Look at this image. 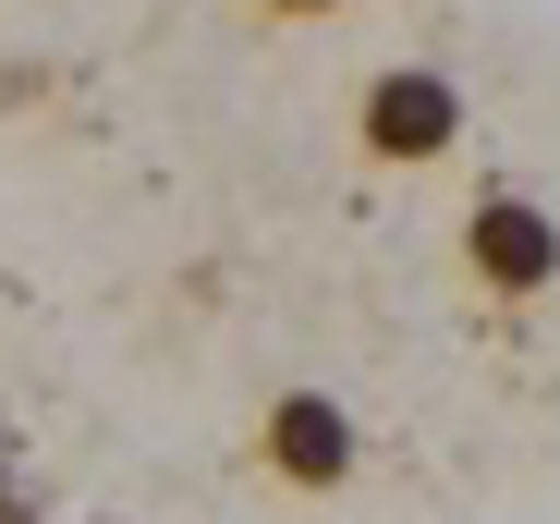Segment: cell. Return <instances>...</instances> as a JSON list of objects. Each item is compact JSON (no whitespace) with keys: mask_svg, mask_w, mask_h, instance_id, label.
<instances>
[{"mask_svg":"<svg viewBox=\"0 0 560 524\" xmlns=\"http://www.w3.org/2000/svg\"><path fill=\"white\" fill-rule=\"evenodd\" d=\"M256 476L280 500H341L365 476V427L341 391H268L256 403Z\"/></svg>","mask_w":560,"mask_h":524,"instance_id":"1","label":"cell"},{"mask_svg":"<svg viewBox=\"0 0 560 524\" xmlns=\"http://www.w3.org/2000/svg\"><path fill=\"white\" fill-rule=\"evenodd\" d=\"M463 85L439 73V61H378L353 85V147L378 159V171H427V159H451L463 147Z\"/></svg>","mask_w":560,"mask_h":524,"instance_id":"2","label":"cell"},{"mask_svg":"<svg viewBox=\"0 0 560 524\" xmlns=\"http://www.w3.org/2000/svg\"><path fill=\"white\" fill-rule=\"evenodd\" d=\"M463 281H476L488 305H536L560 293V208L488 184V196H463Z\"/></svg>","mask_w":560,"mask_h":524,"instance_id":"3","label":"cell"},{"mask_svg":"<svg viewBox=\"0 0 560 524\" xmlns=\"http://www.w3.org/2000/svg\"><path fill=\"white\" fill-rule=\"evenodd\" d=\"M353 0H256V25H341Z\"/></svg>","mask_w":560,"mask_h":524,"instance_id":"4","label":"cell"}]
</instances>
